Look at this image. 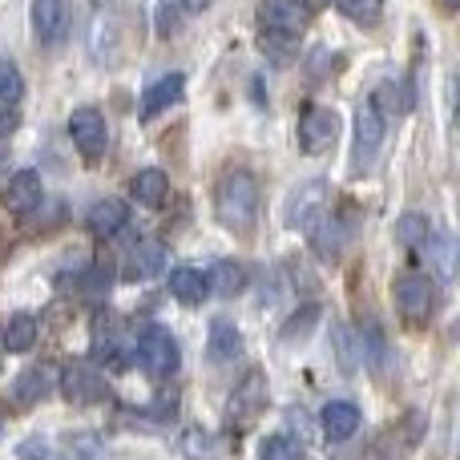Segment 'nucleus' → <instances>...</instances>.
Returning <instances> with one entry per match:
<instances>
[{
  "label": "nucleus",
  "mask_w": 460,
  "mask_h": 460,
  "mask_svg": "<svg viewBox=\"0 0 460 460\" xmlns=\"http://www.w3.org/2000/svg\"><path fill=\"white\" fill-rule=\"evenodd\" d=\"M215 210L218 223L234 234H246L259 218V182L251 170H226L215 186Z\"/></svg>",
  "instance_id": "f257e3e1"
},
{
  "label": "nucleus",
  "mask_w": 460,
  "mask_h": 460,
  "mask_svg": "<svg viewBox=\"0 0 460 460\" xmlns=\"http://www.w3.org/2000/svg\"><path fill=\"white\" fill-rule=\"evenodd\" d=\"M303 24H307V4L299 0H262L259 8V29H262V49L287 61V49L299 40Z\"/></svg>",
  "instance_id": "f03ea898"
},
{
  "label": "nucleus",
  "mask_w": 460,
  "mask_h": 460,
  "mask_svg": "<svg viewBox=\"0 0 460 460\" xmlns=\"http://www.w3.org/2000/svg\"><path fill=\"white\" fill-rule=\"evenodd\" d=\"M134 359H137V367H142L146 376H154V380H162V376H174L178 372V343H174V335L166 332V327H150V332L137 340V348H134Z\"/></svg>",
  "instance_id": "7ed1b4c3"
},
{
  "label": "nucleus",
  "mask_w": 460,
  "mask_h": 460,
  "mask_svg": "<svg viewBox=\"0 0 460 460\" xmlns=\"http://www.w3.org/2000/svg\"><path fill=\"white\" fill-rule=\"evenodd\" d=\"M392 299H396L400 315H404L408 323H429L437 295H432V283H429V279L416 275V270H408V275H400L396 283H392Z\"/></svg>",
  "instance_id": "20e7f679"
},
{
  "label": "nucleus",
  "mask_w": 460,
  "mask_h": 460,
  "mask_svg": "<svg viewBox=\"0 0 460 460\" xmlns=\"http://www.w3.org/2000/svg\"><path fill=\"white\" fill-rule=\"evenodd\" d=\"M57 388L65 392V400H69V404H81V408L102 404V400L110 396V384H105V376L93 372L89 364H69L61 376H57Z\"/></svg>",
  "instance_id": "39448f33"
},
{
  "label": "nucleus",
  "mask_w": 460,
  "mask_h": 460,
  "mask_svg": "<svg viewBox=\"0 0 460 460\" xmlns=\"http://www.w3.org/2000/svg\"><path fill=\"white\" fill-rule=\"evenodd\" d=\"M327 202H332V190H327L323 178H311V182H303L299 190H291V199H287V215H283L287 226L307 230L327 210Z\"/></svg>",
  "instance_id": "423d86ee"
},
{
  "label": "nucleus",
  "mask_w": 460,
  "mask_h": 460,
  "mask_svg": "<svg viewBox=\"0 0 460 460\" xmlns=\"http://www.w3.org/2000/svg\"><path fill=\"white\" fill-rule=\"evenodd\" d=\"M340 137V113L327 110V105H311L299 118V146L303 154H323L327 146H335Z\"/></svg>",
  "instance_id": "0eeeda50"
},
{
  "label": "nucleus",
  "mask_w": 460,
  "mask_h": 460,
  "mask_svg": "<svg viewBox=\"0 0 460 460\" xmlns=\"http://www.w3.org/2000/svg\"><path fill=\"white\" fill-rule=\"evenodd\" d=\"M307 230H311V246H315L319 259H323V262H340L343 246H348V238H351V223H348V218H343L340 210L327 207Z\"/></svg>",
  "instance_id": "6e6552de"
},
{
  "label": "nucleus",
  "mask_w": 460,
  "mask_h": 460,
  "mask_svg": "<svg viewBox=\"0 0 460 460\" xmlns=\"http://www.w3.org/2000/svg\"><path fill=\"white\" fill-rule=\"evenodd\" d=\"M69 137H73V146H77L85 158H102L105 154V146H110V129H105V118L97 110H77L69 118Z\"/></svg>",
  "instance_id": "1a4fd4ad"
},
{
  "label": "nucleus",
  "mask_w": 460,
  "mask_h": 460,
  "mask_svg": "<svg viewBox=\"0 0 460 460\" xmlns=\"http://www.w3.org/2000/svg\"><path fill=\"white\" fill-rule=\"evenodd\" d=\"M380 142H384V113H376V105H359L356 113V158H351V166L356 170H367L376 162V154H380Z\"/></svg>",
  "instance_id": "9d476101"
},
{
  "label": "nucleus",
  "mask_w": 460,
  "mask_h": 460,
  "mask_svg": "<svg viewBox=\"0 0 460 460\" xmlns=\"http://www.w3.org/2000/svg\"><path fill=\"white\" fill-rule=\"evenodd\" d=\"M262 404H267V380H262V372H246L230 392V420L251 424L262 412Z\"/></svg>",
  "instance_id": "9b49d317"
},
{
  "label": "nucleus",
  "mask_w": 460,
  "mask_h": 460,
  "mask_svg": "<svg viewBox=\"0 0 460 460\" xmlns=\"http://www.w3.org/2000/svg\"><path fill=\"white\" fill-rule=\"evenodd\" d=\"M40 194H45V186H40L37 170H16V174L8 178L0 202H4V210H13V215H29V210L40 207Z\"/></svg>",
  "instance_id": "f8f14e48"
},
{
  "label": "nucleus",
  "mask_w": 460,
  "mask_h": 460,
  "mask_svg": "<svg viewBox=\"0 0 460 460\" xmlns=\"http://www.w3.org/2000/svg\"><path fill=\"white\" fill-rule=\"evenodd\" d=\"M57 376H61V372H57V364H40V367L21 372V380L13 384V404H21V408L40 404V400L57 388Z\"/></svg>",
  "instance_id": "ddd939ff"
},
{
  "label": "nucleus",
  "mask_w": 460,
  "mask_h": 460,
  "mask_svg": "<svg viewBox=\"0 0 460 460\" xmlns=\"http://www.w3.org/2000/svg\"><path fill=\"white\" fill-rule=\"evenodd\" d=\"M65 24H69L65 0H32V32L40 45H57L65 37Z\"/></svg>",
  "instance_id": "4468645a"
},
{
  "label": "nucleus",
  "mask_w": 460,
  "mask_h": 460,
  "mask_svg": "<svg viewBox=\"0 0 460 460\" xmlns=\"http://www.w3.org/2000/svg\"><path fill=\"white\" fill-rule=\"evenodd\" d=\"M319 424H323V437L327 440H351L359 429V408L351 404V400H332V404H323V416H319Z\"/></svg>",
  "instance_id": "2eb2a0df"
},
{
  "label": "nucleus",
  "mask_w": 460,
  "mask_h": 460,
  "mask_svg": "<svg viewBox=\"0 0 460 460\" xmlns=\"http://www.w3.org/2000/svg\"><path fill=\"white\" fill-rule=\"evenodd\" d=\"M170 295H174L182 307H202V299L210 295L207 270H199V267H174V270H170Z\"/></svg>",
  "instance_id": "dca6fc26"
},
{
  "label": "nucleus",
  "mask_w": 460,
  "mask_h": 460,
  "mask_svg": "<svg viewBox=\"0 0 460 460\" xmlns=\"http://www.w3.org/2000/svg\"><path fill=\"white\" fill-rule=\"evenodd\" d=\"M129 223V210H126V202H118V199H105V202H97L93 210H89V218H85V226H89V234L93 238H113V234H121Z\"/></svg>",
  "instance_id": "f3484780"
},
{
  "label": "nucleus",
  "mask_w": 460,
  "mask_h": 460,
  "mask_svg": "<svg viewBox=\"0 0 460 460\" xmlns=\"http://www.w3.org/2000/svg\"><path fill=\"white\" fill-rule=\"evenodd\" d=\"M182 85H186L182 73H166V77H158L142 93V118H158L162 110H170V105L182 97Z\"/></svg>",
  "instance_id": "a211bd4d"
},
{
  "label": "nucleus",
  "mask_w": 460,
  "mask_h": 460,
  "mask_svg": "<svg viewBox=\"0 0 460 460\" xmlns=\"http://www.w3.org/2000/svg\"><path fill=\"white\" fill-rule=\"evenodd\" d=\"M243 356V335H238V327L230 323V319H215L210 323V359H218V364H230V359Z\"/></svg>",
  "instance_id": "6ab92c4d"
},
{
  "label": "nucleus",
  "mask_w": 460,
  "mask_h": 460,
  "mask_svg": "<svg viewBox=\"0 0 460 460\" xmlns=\"http://www.w3.org/2000/svg\"><path fill=\"white\" fill-rule=\"evenodd\" d=\"M170 190V178L162 174V170H137L134 178H129V194H134L142 207H158L162 199H166Z\"/></svg>",
  "instance_id": "aec40b11"
},
{
  "label": "nucleus",
  "mask_w": 460,
  "mask_h": 460,
  "mask_svg": "<svg viewBox=\"0 0 460 460\" xmlns=\"http://www.w3.org/2000/svg\"><path fill=\"white\" fill-rule=\"evenodd\" d=\"M332 343H335V359H340V372L356 376V372H359V364H364V348H359L356 332H351L348 323H335Z\"/></svg>",
  "instance_id": "412c9836"
},
{
  "label": "nucleus",
  "mask_w": 460,
  "mask_h": 460,
  "mask_svg": "<svg viewBox=\"0 0 460 460\" xmlns=\"http://www.w3.org/2000/svg\"><path fill=\"white\" fill-rule=\"evenodd\" d=\"M93 359H102L105 367H118L121 364V335H118V323H105V319H97L93 327Z\"/></svg>",
  "instance_id": "4be33fe9"
},
{
  "label": "nucleus",
  "mask_w": 460,
  "mask_h": 460,
  "mask_svg": "<svg viewBox=\"0 0 460 460\" xmlns=\"http://www.w3.org/2000/svg\"><path fill=\"white\" fill-rule=\"evenodd\" d=\"M150 275H162V246L137 243L126 259V279H150Z\"/></svg>",
  "instance_id": "5701e85b"
},
{
  "label": "nucleus",
  "mask_w": 460,
  "mask_h": 460,
  "mask_svg": "<svg viewBox=\"0 0 460 460\" xmlns=\"http://www.w3.org/2000/svg\"><path fill=\"white\" fill-rule=\"evenodd\" d=\"M207 287L218 291L223 299H230V295H238L246 287V270L238 267V262H218V267L207 275Z\"/></svg>",
  "instance_id": "b1692460"
},
{
  "label": "nucleus",
  "mask_w": 460,
  "mask_h": 460,
  "mask_svg": "<svg viewBox=\"0 0 460 460\" xmlns=\"http://www.w3.org/2000/svg\"><path fill=\"white\" fill-rule=\"evenodd\" d=\"M315 323H319V307H315V303H303V307L283 323V340H287V343H303V340H311Z\"/></svg>",
  "instance_id": "393cba45"
},
{
  "label": "nucleus",
  "mask_w": 460,
  "mask_h": 460,
  "mask_svg": "<svg viewBox=\"0 0 460 460\" xmlns=\"http://www.w3.org/2000/svg\"><path fill=\"white\" fill-rule=\"evenodd\" d=\"M37 340V319L32 315H13L4 323V348L8 351H29Z\"/></svg>",
  "instance_id": "a878e982"
},
{
  "label": "nucleus",
  "mask_w": 460,
  "mask_h": 460,
  "mask_svg": "<svg viewBox=\"0 0 460 460\" xmlns=\"http://www.w3.org/2000/svg\"><path fill=\"white\" fill-rule=\"evenodd\" d=\"M65 448H69V460H105L110 456V448H105V440L97 437V432H73V437L65 440Z\"/></svg>",
  "instance_id": "bb28decb"
},
{
  "label": "nucleus",
  "mask_w": 460,
  "mask_h": 460,
  "mask_svg": "<svg viewBox=\"0 0 460 460\" xmlns=\"http://www.w3.org/2000/svg\"><path fill=\"white\" fill-rule=\"evenodd\" d=\"M259 460H303V445L295 437H287V432H275V437L262 440Z\"/></svg>",
  "instance_id": "cd10ccee"
},
{
  "label": "nucleus",
  "mask_w": 460,
  "mask_h": 460,
  "mask_svg": "<svg viewBox=\"0 0 460 460\" xmlns=\"http://www.w3.org/2000/svg\"><path fill=\"white\" fill-rule=\"evenodd\" d=\"M343 16H351L356 24H376L384 13V0H335Z\"/></svg>",
  "instance_id": "c85d7f7f"
},
{
  "label": "nucleus",
  "mask_w": 460,
  "mask_h": 460,
  "mask_svg": "<svg viewBox=\"0 0 460 460\" xmlns=\"http://www.w3.org/2000/svg\"><path fill=\"white\" fill-rule=\"evenodd\" d=\"M182 456H186V460H210V456H215V440H210L207 432L190 429V432L182 437Z\"/></svg>",
  "instance_id": "c756f323"
},
{
  "label": "nucleus",
  "mask_w": 460,
  "mask_h": 460,
  "mask_svg": "<svg viewBox=\"0 0 460 460\" xmlns=\"http://www.w3.org/2000/svg\"><path fill=\"white\" fill-rule=\"evenodd\" d=\"M21 89H24L21 69H16L13 61H4V57H0V102H16V97H21Z\"/></svg>",
  "instance_id": "7c9ffc66"
},
{
  "label": "nucleus",
  "mask_w": 460,
  "mask_h": 460,
  "mask_svg": "<svg viewBox=\"0 0 460 460\" xmlns=\"http://www.w3.org/2000/svg\"><path fill=\"white\" fill-rule=\"evenodd\" d=\"M396 234H400V243L404 246H424V238H429V223L416 218V215H408V218H400Z\"/></svg>",
  "instance_id": "2f4dec72"
},
{
  "label": "nucleus",
  "mask_w": 460,
  "mask_h": 460,
  "mask_svg": "<svg viewBox=\"0 0 460 460\" xmlns=\"http://www.w3.org/2000/svg\"><path fill=\"white\" fill-rule=\"evenodd\" d=\"M16 456H21V460H57L53 445H49L45 437H29L21 448H16Z\"/></svg>",
  "instance_id": "473e14b6"
},
{
  "label": "nucleus",
  "mask_w": 460,
  "mask_h": 460,
  "mask_svg": "<svg viewBox=\"0 0 460 460\" xmlns=\"http://www.w3.org/2000/svg\"><path fill=\"white\" fill-rule=\"evenodd\" d=\"M21 126V113H13V110H0V142H4L13 129Z\"/></svg>",
  "instance_id": "72a5a7b5"
},
{
  "label": "nucleus",
  "mask_w": 460,
  "mask_h": 460,
  "mask_svg": "<svg viewBox=\"0 0 460 460\" xmlns=\"http://www.w3.org/2000/svg\"><path fill=\"white\" fill-rule=\"evenodd\" d=\"M210 4H215V0H182V8H186V13H207Z\"/></svg>",
  "instance_id": "f704fd0d"
},
{
  "label": "nucleus",
  "mask_w": 460,
  "mask_h": 460,
  "mask_svg": "<svg viewBox=\"0 0 460 460\" xmlns=\"http://www.w3.org/2000/svg\"><path fill=\"white\" fill-rule=\"evenodd\" d=\"M440 4H445V8H456V4H460V0H440Z\"/></svg>",
  "instance_id": "c9c22d12"
},
{
  "label": "nucleus",
  "mask_w": 460,
  "mask_h": 460,
  "mask_svg": "<svg viewBox=\"0 0 460 460\" xmlns=\"http://www.w3.org/2000/svg\"><path fill=\"white\" fill-rule=\"evenodd\" d=\"M4 166H8V158H4V154H0V174H4Z\"/></svg>",
  "instance_id": "e433bc0d"
},
{
  "label": "nucleus",
  "mask_w": 460,
  "mask_h": 460,
  "mask_svg": "<svg viewBox=\"0 0 460 460\" xmlns=\"http://www.w3.org/2000/svg\"><path fill=\"white\" fill-rule=\"evenodd\" d=\"M0 262H4V238H0Z\"/></svg>",
  "instance_id": "4c0bfd02"
}]
</instances>
